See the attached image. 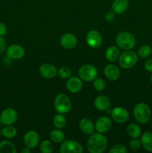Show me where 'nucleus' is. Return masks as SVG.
<instances>
[{
    "label": "nucleus",
    "mask_w": 152,
    "mask_h": 153,
    "mask_svg": "<svg viewBox=\"0 0 152 153\" xmlns=\"http://www.w3.org/2000/svg\"><path fill=\"white\" fill-rule=\"evenodd\" d=\"M107 137L101 133H92L86 142V148L90 153H102L107 147Z\"/></svg>",
    "instance_id": "obj_1"
},
{
    "label": "nucleus",
    "mask_w": 152,
    "mask_h": 153,
    "mask_svg": "<svg viewBox=\"0 0 152 153\" xmlns=\"http://www.w3.org/2000/svg\"><path fill=\"white\" fill-rule=\"evenodd\" d=\"M134 116L136 120L142 124H145L151 117V110L145 102L137 103L134 108Z\"/></svg>",
    "instance_id": "obj_2"
},
{
    "label": "nucleus",
    "mask_w": 152,
    "mask_h": 153,
    "mask_svg": "<svg viewBox=\"0 0 152 153\" xmlns=\"http://www.w3.org/2000/svg\"><path fill=\"white\" fill-rule=\"evenodd\" d=\"M116 44L124 50H131L136 44L134 35L128 31H122L116 36Z\"/></svg>",
    "instance_id": "obj_3"
},
{
    "label": "nucleus",
    "mask_w": 152,
    "mask_h": 153,
    "mask_svg": "<svg viewBox=\"0 0 152 153\" xmlns=\"http://www.w3.org/2000/svg\"><path fill=\"white\" fill-rule=\"evenodd\" d=\"M56 111L59 114H67L72 108V102L69 97L64 94H59L56 96L54 102Z\"/></svg>",
    "instance_id": "obj_4"
},
{
    "label": "nucleus",
    "mask_w": 152,
    "mask_h": 153,
    "mask_svg": "<svg viewBox=\"0 0 152 153\" xmlns=\"http://www.w3.org/2000/svg\"><path fill=\"white\" fill-rule=\"evenodd\" d=\"M138 55L131 50H125L119 58V65L124 69H130L134 67L138 61Z\"/></svg>",
    "instance_id": "obj_5"
},
{
    "label": "nucleus",
    "mask_w": 152,
    "mask_h": 153,
    "mask_svg": "<svg viewBox=\"0 0 152 153\" xmlns=\"http://www.w3.org/2000/svg\"><path fill=\"white\" fill-rule=\"evenodd\" d=\"M78 76L85 82H92L98 76V70L92 64H84L79 68Z\"/></svg>",
    "instance_id": "obj_6"
},
{
    "label": "nucleus",
    "mask_w": 152,
    "mask_h": 153,
    "mask_svg": "<svg viewBox=\"0 0 152 153\" xmlns=\"http://www.w3.org/2000/svg\"><path fill=\"white\" fill-rule=\"evenodd\" d=\"M83 151L81 145L74 140H64L60 148L61 153H80Z\"/></svg>",
    "instance_id": "obj_7"
},
{
    "label": "nucleus",
    "mask_w": 152,
    "mask_h": 153,
    "mask_svg": "<svg viewBox=\"0 0 152 153\" xmlns=\"http://www.w3.org/2000/svg\"><path fill=\"white\" fill-rule=\"evenodd\" d=\"M17 112L12 108L4 109L0 114V120L1 123L4 126L13 125L17 120Z\"/></svg>",
    "instance_id": "obj_8"
},
{
    "label": "nucleus",
    "mask_w": 152,
    "mask_h": 153,
    "mask_svg": "<svg viewBox=\"0 0 152 153\" xmlns=\"http://www.w3.org/2000/svg\"><path fill=\"white\" fill-rule=\"evenodd\" d=\"M6 55L11 60H19L25 55V49L19 44H11L6 49Z\"/></svg>",
    "instance_id": "obj_9"
},
{
    "label": "nucleus",
    "mask_w": 152,
    "mask_h": 153,
    "mask_svg": "<svg viewBox=\"0 0 152 153\" xmlns=\"http://www.w3.org/2000/svg\"><path fill=\"white\" fill-rule=\"evenodd\" d=\"M23 141L25 146L31 149H34L40 143V135L34 130H30L24 135Z\"/></svg>",
    "instance_id": "obj_10"
},
{
    "label": "nucleus",
    "mask_w": 152,
    "mask_h": 153,
    "mask_svg": "<svg viewBox=\"0 0 152 153\" xmlns=\"http://www.w3.org/2000/svg\"><path fill=\"white\" fill-rule=\"evenodd\" d=\"M86 41L88 46L91 48H98L99 47L102 43V37L100 34L99 31L97 30H90L89 32L86 34Z\"/></svg>",
    "instance_id": "obj_11"
},
{
    "label": "nucleus",
    "mask_w": 152,
    "mask_h": 153,
    "mask_svg": "<svg viewBox=\"0 0 152 153\" xmlns=\"http://www.w3.org/2000/svg\"><path fill=\"white\" fill-rule=\"evenodd\" d=\"M111 117L114 121L118 123H124L129 119V113L128 110L123 107H116L112 110Z\"/></svg>",
    "instance_id": "obj_12"
},
{
    "label": "nucleus",
    "mask_w": 152,
    "mask_h": 153,
    "mask_svg": "<svg viewBox=\"0 0 152 153\" xmlns=\"http://www.w3.org/2000/svg\"><path fill=\"white\" fill-rule=\"evenodd\" d=\"M58 69L55 65L49 63L42 64L39 68V73L42 77L45 79H53L58 74Z\"/></svg>",
    "instance_id": "obj_13"
},
{
    "label": "nucleus",
    "mask_w": 152,
    "mask_h": 153,
    "mask_svg": "<svg viewBox=\"0 0 152 153\" xmlns=\"http://www.w3.org/2000/svg\"><path fill=\"white\" fill-rule=\"evenodd\" d=\"M112 127V120L110 117L106 116L101 117L95 123V128L98 132L104 134L107 132Z\"/></svg>",
    "instance_id": "obj_14"
},
{
    "label": "nucleus",
    "mask_w": 152,
    "mask_h": 153,
    "mask_svg": "<svg viewBox=\"0 0 152 153\" xmlns=\"http://www.w3.org/2000/svg\"><path fill=\"white\" fill-rule=\"evenodd\" d=\"M61 45L66 49H74L77 44V39L75 36L72 33H66L60 40Z\"/></svg>",
    "instance_id": "obj_15"
},
{
    "label": "nucleus",
    "mask_w": 152,
    "mask_h": 153,
    "mask_svg": "<svg viewBox=\"0 0 152 153\" xmlns=\"http://www.w3.org/2000/svg\"><path fill=\"white\" fill-rule=\"evenodd\" d=\"M104 73L105 77L110 81H116L120 76V70L113 64H109L104 67Z\"/></svg>",
    "instance_id": "obj_16"
},
{
    "label": "nucleus",
    "mask_w": 152,
    "mask_h": 153,
    "mask_svg": "<svg viewBox=\"0 0 152 153\" xmlns=\"http://www.w3.org/2000/svg\"><path fill=\"white\" fill-rule=\"evenodd\" d=\"M83 87V82L80 78L70 77L66 82V88L69 92L76 94L80 91Z\"/></svg>",
    "instance_id": "obj_17"
},
{
    "label": "nucleus",
    "mask_w": 152,
    "mask_h": 153,
    "mask_svg": "<svg viewBox=\"0 0 152 153\" xmlns=\"http://www.w3.org/2000/svg\"><path fill=\"white\" fill-rule=\"evenodd\" d=\"M110 100L106 96H98L94 100V106L98 111H105L110 106Z\"/></svg>",
    "instance_id": "obj_18"
},
{
    "label": "nucleus",
    "mask_w": 152,
    "mask_h": 153,
    "mask_svg": "<svg viewBox=\"0 0 152 153\" xmlns=\"http://www.w3.org/2000/svg\"><path fill=\"white\" fill-rule=\"evenodd\" d=\"M79 128L80 131L86 134H91L94 132L95 124L89 118H83L79 123Z\"/></svg>",
    "instance_id": "obj_19"
},
{
    "label": "nucleus",
    "mask_w": 152,
    "mask_h": 153,
    "mask_svg": "<svg viewBox=\"0 0 152 153\" xmlns=\"http://www.w3.org/2000/svg\"><path fill=\"white\" fill-rule=\"evenodd\" d=\"M129 6L128 0H114L112 4V10L115 13L121 14L127 10Z\"/></svg>",
    "instance_id": "obj_20"
},
{
    "label": "nucleus",
    "mask_w": 152,
    "mask_h": 153,
    "mask_svg": "<svg viewBox=\"0 0 152 153\" xmlns=\"http://www.w3.org/2000/svg\"><path fill=\"white\" fill-rule=\"evenodd\" d=\"M142 146L148 152H152V131H145L141 135Z\"/></svg>",
    "instance_id": "obj_21"
},
{
    "label": "nucleus",
    "mask_w": 152,
    "mask_h": 153,
    "mask_svg": "<svg viewBox=\"0 0 152 153\" xmlns=\"http://www.w3.org/2000/svg\"><path fill=\"white\" fill-rule=\"evenodd\" d=\"M120 56V52L117 46H111L107 48L105 52V58L108 61L113 62L116 61Z\"/></svg>",
    "instance_id": "obj_22"
},
{
    "label": "nucleus",
    "mask_w": 152,
    "mask_h": 153,
    "mask_svg": "<svg viewBox=\"0 0 152 153\" xmlns=\"http://www.w3.org/2000/svg\"><path fill=\"white\" fill-rule=\"evenodd\" d=\"M127 133L132 138H138L142 134V129L138 124L131 123L127 127Z\"/></svg>",
    "instance_id": "obj_23"
},
{
    "label": "nucleus",
    "mask_w": 152,
    "mask_h": 153,
    "mask_svg": "<svg viewBox=\"0 0 152 153\" xmlns=\"http://www.w3.org/2000/svg\"><path fill=\"white\" fill-rule=\"evenodd\" d=\"M14 144L9 140H3L0 143V153H16Z\"/></svg>",
    "instance_id": "obj_24"
},
{
    "label": "nucleus",
    "mask_w": 152,
    "mask_h": 153,
    "mask_svg": "<svg viewBox=\"0 0 152 153\" xmlns=\"http://www.w3.org/2000/svg\"><path fill=\"white\" fill-rule=\"evenodd\" d=\"M49 137H50L51 140L54 143H60L63 141L65 135L62 131L58 128V129H54L51 131L50 134H49Z\"/></svg>",
    "instance_id": "obj_25"
},
{
    "label": "nucleus",
    "mask_w": 152,
    "mask_h": 153,
    "mask_svg": "<svg viewBox=\"0 0 152 153\" xmlns=\"http://www.w3.org/2000/svg\"><path fill=\"white\" fill-rule=\"evenodd\" d=\"M1 133L3 137L7 139H12L16 137L17 134V130L14 126H13V125L5 126V127L2 128Z\"/></svg>",
    "instance_id": "obj_26"
},
{
    "label": "nucleus",
    "mask_w": 152,
    "mask_h": 153,
    "mask_svg": "<svg viewBox=\"0 0 152 153\" xmlns=\"http://www.w3.org/2000/svg\"><path fill=\"white\" fill-rule=\"evenodd\" d=\"M52 122H53L54 126L57 128H59V129L64 128L67 123L66 119L63 115V114H58L55 115L54 117Z\"/></svg>",
    "instance_id": "obj_27"
},
{
    "label": "nucleus",
    "mask_w": 152,
    "mask_h": 153,
    "mask_svg": "<svg viewBox=\"0 0 152 153\" xmlns=\"http://www.w3.org/2000/svg\"><path fill=\"white\" fill-rule=\"evenodd\" d=\"M152 52V49L148 45H143L140 46L139 49L137 52V55L139 58H148L151 56Z\"/></svg>",
    "instance_id": "obj_28"
},
{
    "label": "nucleus",
    "mask_w": 152,
    "mask_h": 153,
    "mask_svg": "<svg viewBox=\"0 0 152 153\" xmlns=\"http://www.w3.org/2000/svg\"><path fill=\"white\" fill-rule=\"evenodd\" d=\"M53 144L49 140H44L40 143V150L43 153H51L53 151Z\"/></svg>",
    "instance_id": "obj_29"
},
{
    "label": "nucleus",
    "mask_w": 152,
    "mask_h": 153,
    "mask_svg": "<svg viewBox=\"0 0 152 153\" xmlns=\"http://www.w3.org/2000/svg\"><path fill=\"white\" fill-rule=\"evenodd\" d=\"M58 73L62 79H69L72 76V70L69 67H62L58 70Z\"/></svg>",
    "instance_id": "obj_30"
},
{
    "label": "nucleus",
    "mask_w": 152,
    "mask_h": 153,
    "mask_svg": "<svg viewBox=\"0 0 152 153\" xmlns=\"http://www.w3.org/2000/svg\"><path fill=\"white\" fill-rule=\"evenodd\" d=\"M93 88L98 91H104L106 88L105 81L103 79H101V78L95 79L93 82Z\"/></svg>",
    "instance_id": "obj_31"
},
{
    "label": "nucleus",
    "mask_w": 152,
    "mask_h": 153,
    "mask_svg": "<svg viewBox=\"0 0 152 153\" xmlns=\"http://www.w3.org/2000/svg\"><path fill=\"white\" fill-rule=\"evenodd\" d=\"M126 147L122 144H115L111 146L109 150L110 153H127Z\"/></svg>",
    "instance_id": "obj_32"
},
{
    "label": "nucleus",
    "mask_w": 152,
    "mask_h": 153,
    "mask_svg": "<svg viewBox=\"0 0 152 153\" xmlns=\"http://www.w3.org/2000/svg\"><path fill=\"white\" fill-rule=\"evenodd\" d=\"M129 146L132 150H138L142 146L141 140H139L138 138H133L130 141Z\"/></svg>",
    "instance_id": "obj_33"
},
{
    "label": "nucleus",
    "mask_w": 152,
    "mask_h": 153,
    "mask_svg": "<svg viewBox=\"0 0 152 153\" xmlns=\"http://www.w3.org/2000/svg\"><path fill=\"white\" fill-rule=\"evenodd\" d=\"M145 70L149 73H152V58H148L144 64Z\"/></svg>",
    "instance_id": "obj_34"
},
{
    "label": "nucleus",
    "mask_w": 152,
    "mask_h": 153,
    "mask_svg": "<svg viewBox=\"0 0 152 153\" xmlns=\"http://www.w3.org/2000/svg\"><path fill=\"white\" fill-rule=\"evenodd\" d=\"M7 49V43L3 37H0V55L4 53Z\"/></svg>",
    "instance_id": "obj_35"
},
{
    "label": "nucleus",
    "mask_w": 152,
    "mask_h": 153,
    "mask_svg": "<svg viewBox=\"0 0 152 153\" xmlns=\"http://www.w3.org/2000/svg\"><path fill=\"white\" fill-rule=\"evenodd\" d=\"M7 33V26L4 22H0V37H3Z\"/></svg>",
    "instance_id": "obj_36"
},
{
    "label": "nucleus",
    "mask_w": 152,
    "mask_h": 153,
    "mask_svg": "<svg viewBox=\"0 0 152 153\" xmlns=\"http://www.w3.org/2000/svg\"><path fill=\"white\" fill-rule=\"evenodd\" d=\"M115 14H116V13H115L113 10L107 12V14H106L105 16L106 20H107V22H112V21L115 19Z\"/></svg>",
    "instance_id": "obj_37"
},
{
    "label": "nucleus",
    "mask_w": 152,
    "mask_h": 153,
    "mask_svg": "<svg viewBox=\"0 0 152 153\" xmlns=\"http://www.w3.org/2000/svg\"><path fill=\"white\" fill-rule=\"evenodd\" d=\"M21 152H22V153H31V149H30V148L25 146V147H24L23 149L21 150Z\"/></svg>",
    "instance_id": "obj_38"
},
{
    "label": "nucleus",
    "mask_w": 152,
    "mask_h": 153,
    "mask_svg": "<svg viewBox=\"0 0 152 153\" xmlns=\"http://www.w3.org/2000/svg\"><path fill=\"white\" fill-rule=\"evenodd\" d=\"M150 80H151V85H152V75H151V76Z\"/></svg>",
    "instance_id": "obj_39"
},
{
    "label": "nucleus",
    "mask_w": 152,
    "mask_h": 153,
    "mask_svg": "<svg viewBox=\"0 0 152 153\" xmlns=\"http://www.w3.org/2000/svg\"><path fill=\"white\" fill-rule=\"evenodd\" d=\"M1 124H2V123H1V120H0V126H1Z\"/></svg>",
    "instance_id": "obj_40"
},
{
    "label": "nucleus",
    "mask_w": 152,
    "mask_h": 153,
    "mask_svg": "<svg viewBox=\"0 0 152 153\" xmlns=\"http://www.w3.org/2000/svg\"><path fill=\"white\" fill-rule=\"evenodd\" d=\"M0 136H1V132H0Z\"/></svg>",
    "instance_id": "obj_41"
}]
</instances>
